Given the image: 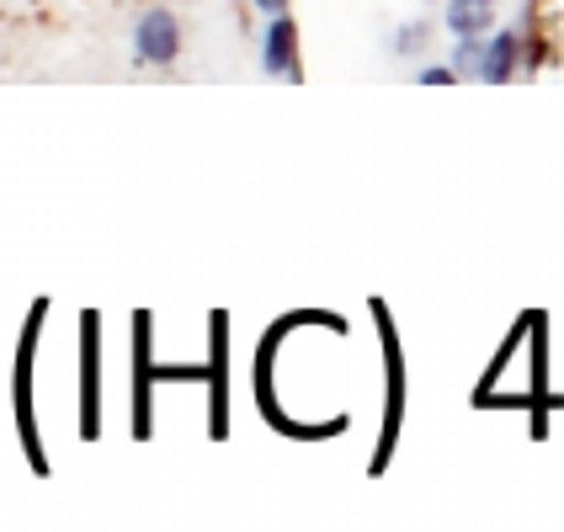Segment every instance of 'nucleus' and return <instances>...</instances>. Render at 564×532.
Returning a JSON list of instances; mask_svg holds the SVG:
<instances>
[{
    "mask_svg": "<svg viewBox=\"0 0 564 532\" xmlns=\"http://www.w3.org/2000/svg\"><path fill=\"white\" fill-rule=\"evenodd\" d=\"M182 17L171 6H150L139 22H133V64L144 69H171L182 59Z\"/></svg>",
    "mask_w": 564,
    "mask_h": 532,
    "instance_id": "f03ea898",
    "label": "nucleus"
},
{
    "mask_svg": "<svg viewBox=\"0 0 564 532\" xmlns=\"http://www.w3.org/2000/svg\"><path fill=\"white\" fill-rule=\"evenodd\" d=\"M415 86H458V75H453V64H421L415 69Z\"/></svg>",
    "mask_w": 564,
    "mask_h": 532,
    "instance_id": "f8f14e48",
    "label": "nucleus"
},
{
    "mask_svg": "<svg viewBox=\"0 0 564 532\" xmlns=\"http://www.w3.org/2000/svg\"><path fill=\"white\" fill-rule=\"evenodd\" d=\"M133 373H139V394H133V432L150 437V314H133Z\"/></svg>",
    "mask_w": 564,
    "mask_h": 532,
    "instance_id": "1a4fd4ad",
    "label": "nucleus"
},
{
    "mask_svg": "<svg viewBox=\"0 0 564 532\" xmlns=\"http://www.w3.org/2000/svg\"><path fill=\"white\" fill-rule=\"evenodd\" d=\"M426 6H442V0H426Z\"/></svg>",
    "mask_w": 564,
    "mask_h": 532,
    "instance_id": "4468645a",
    "label": "nucleus"
},
{
    "mask_svg": "<svg viewBox=\"0 0 564 532\" xmlns=\"http://www.w3.org/2000/svg\"><path fill=\"white\" fill-rule=\"evenodd\" d=\"M501 22V0H442V28L453 37H485Z\"/></svg>",
    "mask_w": 564,
    "mask_h": 532,
    "instance_id": "6e6552de",
    "label": "nucleus"
},
{
    "mask_svg": "<svg viewBox=\"0 0 564 532\" xmlns=\"http://www.w3.org/2000/svg\"><path fill=\"white\" fill-rule=\"evenodd\" d=\"M432 37H437V28H432L426 17H410V22H400V28L389 32V54H394V59H405V64H415V59H426V54H432Z\"/></svg>",
    "mask_w": 564,
    "mask_h": 532,
    "instance_id": "9d476101",
    "label": "nucleus"
},
{
    "mask_svg": "<svg viewBox=\"0 0 564 532\" xmlns=\"http://www.w3.org/2000/svg\"><path fill=\"white\" fill-rule=\"evenodd\" d=\"M261 17H282V11H293V0H251Z\"/></svg>",
    "mask_w": 564,
    "mask_h": 532,
    "instance_id": "ddd939ff",
    "label": "nucleus"
},
{
    "mask_svg": "<svg viewBox=\"0 0 564 532\" xmlns=\"http://www.w3.org/2000/svg\"><path fill=\"white\" fill-rule=\"evenodd\" d=\"M447 64H453V75H458V80H474V69H479V37H453Z\"/></svg>",
    "mask_w": 564,
    "mask_h": 532,
    "instance_id": "9b49d317",
    "label": "nucleus"
},
{
    "mask_svg": "<svg viewBox=\"0 0 564 532\" xmlns=\"http://www.w3.org/2000/svg\"><path fill=\"white\" fill-rule=\"evenodd\" d=\"M474 80L479 86H511V80H522V37L517 28H496L479 37V69H474Z\"/></svg>",
    "mask_w": 564,
    "mask_h": 532,
    "instance_id": "39448f33",
    "label": "nucleus"
},
{
    "mask_svg": "<svg viewBox=\"0 0 564 532\" xmlns=\"http://www.w3.org/2000/svg\"><path fill=\"white\" fill-rule=\"evenodd\" d=\"M261 75L288 80V86H299V80H304V59H299V22H293V11L267 17V28H261Z\"/></svg>",
    "mask_w": 564,
    "mask_h": 532,
    "instance_id": "20e7f679",
    "label": "nucleus"
},
{
    "mask_svg": "<svg viewBox=\"0 0 564 532\" xmlns=\"http://www.w3.org/2000/svg\"><path fill=\"white\" fill-rule=\"evenodd\" d=\"M208 330H214V351H208V389H214V437L229 432V400H224V373H229V314H214L208 319Z\"/></svg>",
    "mask_w": 564,
    "mask_h": 532,
    "instance_id": "0eeeda50",
    "label": "nucleus"
},
{
    "mask_svg": "<svg viewBox=\"0 0 564 532\" xmlns=\"http://www.w3.org/2000/svg\"><path fill=\"white\" fill-rule=\"evenodd\" d=\"M373 319H378V336H383V373H389V394H383V437H378V458H373V474L389 469V453L400 442V426H405V351H400V330L389 310L373 298Z\"/></svg>",
    "mask_w": 564,
    "mask_h": 532,
    "instance_id": "f257e3e1",
    "label": "nucleus"
},
{
    "mask_svg": "<svg viewBox=\"0 0 564 532\" xmlns=\"http://www.w3.org/2000/svg\"><path fill=\"white\" fill-rule=\"evenodd\" d=\"M43 310H48V304H37V310H32L28 330H22V357H17V426H22V442H28V453H32V464H37V469H48V464H43V453H37V421H32V357H37Z\"/></svg>",
    "mask_w": 564,
    "mask_h": 532,
    "instance_id": "423d86ee",
    "label": "nucleus"
},
{
    "mask_svg": "<svg viewBox=\"0 0 564 532\" xmlns=\"http://www.w3.org/2000/svg\"><path fill=\"white\" fill-rule=\"evenodd\" d=\"M101 432V319L80 314V437Z\"/></svg>",
    "mask_w": 564,
    "mask_h": 532,
    "instance_id": "7ed1b4c3",
    "label": "nucleus"
}]
</instances>
